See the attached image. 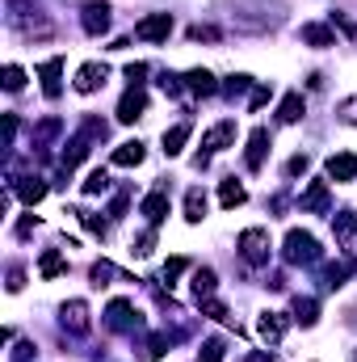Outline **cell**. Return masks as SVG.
Instances as JSON below:
<instances>
[{
  "label": "cell",
  "mask_w": 357,
  "mask_h": 362,
  "mask_svg": "<svg viewBox=\"0 0 357 362\" xmlns=\"http://www.w3.org/2000/svg\"><path fill=\"white\" fill-rule=\"evenodd\" d=\"M303 114H307L303 93H286V97H282V105H277V118H282V122H298Z\"/></svg>",
  "instance_id": "22"
},
{
  "label": "cell",
  "mask_w": 357,
  "mask_h": 362,
  "mask_svg": "<svg viewBox=\"0 0 357 362\" xmlns=\"http://www.w3.org/2000/svg\"><path fill=\"white\" fill-rule=\"evenodd\" d=\"M38 76H42V93L55 101V97L63 93V81H59V76H63V59H59V55H51L47 64H38Z\"/></svg>",
  "instance_id": "8"
},
{
  "label": "cell",
  "mask_w": 357,
  "mask_h": 362,
  "mask_svg": "<svg viewBox=\"0 0 357 362\" xmlns=\"http://www.w3.org/2000/svg\"><path fill=\"white\" fill-rule=\"evenodd\" d=\"M143 156H147V152H143V144H139V139H126V144H118V148H114V156H109V160H114L118 169H135V165H143Z\"/></svg>",
  "instance_id": "16"
},
{
  "label": "cell",
  "mask_w": 357,
  "mask_h": 362,
  "mask_svg": "<svg viewBox=\"0 0 357 362\" xmlns=\"http://www.w3.org/2000/svg\"><path fill=\"white\" fill-rule=\"evenodd\" d=\"M353 270V266H328V270H324V286H328V291H337V286H341V282H345V274Z\"/></svg>",
  "instance_id": "35"
},
{
  "label": "cell",
  "mask_w": 357,
  "mask_h": 362,
  "mask_svg": "<svg viewBox=\"0 0 357 362\" xmlns=\"http://www.w3.org/2000/svg\"><path fill=\"white\" fill-rule=\"evenodd\" d=\"M307 156H290V165H286V177H298V173H307Z\"/></svg>",
  "instance_id": "43"
},
{
  "label": "cell",
  "mask_w": 357,
  "mask_h": 362,
  "mask_svg": "<svg viewBox=\"0 0 357 362\" xmlns=\"http://www.w3.org/2000/svg\"><path fill=\"white\" fill-rule=\"evenodd\" d=\"M231 139H236V122H231V118H223L219 127H210V131L202 135V148H206V152H198V169L206 165V156H210V152H223V148H231Z\"/></svg>",
  "instance_id": "3"
},
{
  "label": "cell",
  "mask_w": 357,
  "mask_h": 362,
  "mask_svg": "<svg viewBox=\"0 0 357 362\" xmlns=\"http://www.w3.org/2000/svg\"><path fill=\"white\" fill-rule=\"evenodd\" d=\"M143 320H139V312L131 308V299H114L109 308H105V329H114V333H135Z\"/></svg>",
  "instance_id": "2"
},
{
  "label": "cell",
  "mask_w": 357,
  "mask_h": 362,
  "mask_svg": "<svg viewBox=\"0 0 357 362\" xmlns=\"http://www.w3.org/2000/svg\"><path fill=\"white\" fill-rule=\"evenodd\" d=\"M240 253H244V262H253V266L269 262V232L265 228H248V232H240Z\"/></svg>",
  "instance_id": "4"
},
{
  "label": "cell",
  "mask_w": 357,
  "mask_h": 362,
  "mask_svg": "<svg viewBox=\"0 0 357 362\" xmlns=\"http://www.w3.org/2000/svg\"><path fill=\"white\" fill-rule=\"evenodd\" d=\"M282 257L290 266H315L320 262V240L311 232H303V228H290L286 240H282Z\"/></svg>",
  "instance_id": "1"
},
{
  "label": "cell",
  "mask_w": 357,
  "mask_h": 362,
  "mask_svg": "<svg viewBox=\"0 0 357 362\" xmlns=\"http://www.w3.org/2000/svg\"><path fill=\"white\" fill-rule=\"evenodd\" d=\"M265 156H269V131H265V127H257V131L248 135V152H244L248 173H257V169L265 165Z\"/></svg>",
  "instance_id": "10"
},
{
  "label": "cell",
  "mask_w": 357,
  "mask_h": 362,
  "mask_svg": "<svg viewBox=\"0 0 357 362\" xmlns=\"http://www.w3.org/2000/svg\"><path fill=\"white\" fill-rule=\"evenodd\" d=\"M244 89H253V76H231V81L223 85V93H231V97H236V93H244Z\"/></svg>",
  "instance_id": "41"
},
{
  "label": "cell",
  "mask_w": 357,
  "mask_h": 362,
  "mask_svg": "<svg viewBox=\"0 0 357 362\" xmlns=\"http://www.w3.org/2000/svg\"><path fill=\"white\" fill-rule=\"evenodd\" d=\"M80 25H85V34L101 38V34L109 30V4H105V0H89V4L80 8Z\"/></svg>",
  "instance_id": "6"
},
{
  "label": "cell",
  "mask_w": 357,
  "mask_h": 362,
  "mask_svg": "<svg viewBox=\"0 0 357 362\" xmlns=\"http://www.w3.org/2000/svg\"><path fill=\"white\" fill-rule=\"evenodd\" d=\"M30 354H34V346H30V341H21V346L13 350V362H30Z\"/></svg>",
  "instance_id": "48"
},
{
  "label": "cell",
  "mask_w": 357,
  "mask_h": 362,
  "mask_svg": "<svg viewBox=\"0 0 357 362\" xmlns=\"http://www.w3.org/2000/svg\"><path fill=\"white\" fill-rule=\"evenodd\" d=\"M63 329L68 333H89V303L85 299H72V303H63Z\"/></svg>",
  "instance_id": "13"
},
{
  "label": "cell",
  "mask_w": 357,
  "mask_h": 362,
  "mask_svg": "<svg viewBox=\"0 0 357 362\" xmlns=\"http://www.w3.org/2000/svg\"><path fill=\"white\" fill-rule=\"evenodd\" d=\"M105 76H109L105 64H85V68L76 72V93H97L105 85Z\"/></svg>",
  "instance_id": "15"
},
{
  "label": "cell",
  "mask_w": 357,
  "mask_h": 362,
  "mask_svg": "<svg viewBox=\"0 0 357 362\" xmlns=\"http://www.w3.org/2000/svg\"><path fill=\"white\" fill-rule=\"evenodd\" d=\"M63 270H68V262H63L59 249H47V253L38 257V274H42V278H59Z\"/></svg>",
  "instance_id": "25"
},
{
  "label": "cell",
  "mask_w": 357,
  "mask_h": 362,
  "mask_svg": "<svg viewBox=\"0 0 357 362\" xmlns=\"http://www.w3.org/2000/svg\"><path fill=\"white\" fill-rule=\"evenodd\" d=\"M219 202H223L227 211H236V206H244V202H248V189H244L236 177H227L223 185H219Z\"/></svg>",
  "instance_id": "20"
},
{
  "label": "cell",
  "mask_w": 357,
  "mask_h": 362,
  "mask_svg": "<svg viewBox=\"0 0 357 362\" xmlns=\"http://www.w3.org/2000/svg\"><path fill=\"white\" fill-rule=\"evenodd\" d=\"M341 122H349V127H357V97H349V101H341Z\"/></svg>",
  "instance_id": "40"
},
{
  "label": "cell",
  "mask_w": 357,
  "mask_h": 362,
  "mask_svg": "<svg viewBox=\"0 0 357 362\" xmlns=\"http://www.w3.org/2000/svg\"><path fill=\"white\" fill-rule=\"evenodd\" d=\"M143 76H147V64H126V81H131V89H143Z\"/></svg>",
  "instance_id": "38"
},
{
  "label": "cell",
  "mask_w": 357,
  "mask_h": 362,
  "mask_svg": "<svg viewBox=\"0 0 357 362\" xmlns=\"http://www.w3.org/2000/svg\"><path fill=\"white\" fill-rule=\"evenodd\" d=\"M105 189H109V173H101V169H97V173H89V181H85V194H105Z\"/></svg>",
  "instance_id": "33"
},
{
  "label": "cell",
  "mask_w": 357,
  "mask_h": 362,
  "mask_svg": "<svg viewBox=\"0 0 357 362\" xmlns=\"http://www.w3.org/2000/svg\"><path fill=\"white\" fill-rule=\"evenodd\" d=\"M298 38H303L307 47H337V34H332V25H320V21H307V25L298 30Z\"/></svg>",
  "instance_id": "18"
},
{
  "label": "cell",
  "mask_w": 357,
  "mask_h": 362,
  "mask_svg": "<svg viewBox=\"0 0 357 362\" xmlns=\"http://www.w3.org/2000/svg\"><path fill=\"white\" fill-rule=\"evenodd\" d=\"M248 362H273V354H253Z\"/></svg>",
  "instance_id": "51"
},
{
  "label": "cell",
  "mask_w": 357,
  "mask_h": 362,
  "mask_svg": "<svg viewBox=\"0 0 357 362\" xmlns=\"http://www.w3.org/2000/svg\"><path fill=\"white\" fill-rule=\"evenodd\" d=\"M189 38H206V42H214V38H219V30H210V25H193V30H189Z\"/></svg>",
  "instance_id": "45"
},
{
  "label": "cell",
  "mask_w": 357,
  "mask_h": 362,
  "mask_svg": "<svg viewBox=\"0 0 357 362\" xmlns=\"http://www.w3.org/2000/svg\"><path fill=\"white\" fill-rule=\"evenodd\" d=\"M214 286H219L214 270H193V295H198V303H202V299H210V295H214Z\"/></svg>",
  "instance_id": "27"
},
{
  "label": "cell",
  "mask_w": 357,
  "mask_h": 362,
  "mask_svg": "<svg viewBox=\"0 0 357 362\" xmlns=\"http://www.w3.org/2000/svg\"><path fill=\"white\" fill-rule=\"evenodd\" d=\"M59 118H47V122H38V131H34V139H51V135H59Z\"/></svg>",
  "instance_id": "39"
},
{
  "label": "cell",
  "mask_w": 357,
  "mask_h": 362,
  "mask_svg": "<svg viewBox=\"0 0 357 362\" xmlns=\"http://www.w3.org/2000/svg\"><path fill=\"white\" fill-rule=\"evenodd\" d=\"M332 232H337V240H341L345 249H357V215L353 211H341V215L332 219Z\"/></svg>",
  "instance_id": "19"
},
{
  "label": "cell",
  "mask_w": 357,
  "mask_h": 362,
  "mask_svg": "<svg viewBox=\"0 0 357 362\" xmlns=\"http://www.w3.org/2000/svg\"><path fill=\"white\" fill-rule=\"evenodd\" d=\"M185 270H189V257H169V266H164V282H177Z\"/></svg>",
  "instance_id": "36"
},
{
  "label": "cell",
  "mask_w": 357,
  "mask_h": 362,
  "mask_svg": "<svg viewBox=\"0 0 357 362\" xmlns=\"http://www.w3.org/2000/svg\"><path fill=\"white\" fill-rule=\"evenodd\" d=\"M265 101H269V89H265V85H253V97H248V105H253V110H261Z\"/></svg>",
  "instance_id": "44"
},
{
  "label": "cell",
  "mask_w": 357,
  "mask_h": 362,
  "mask_svg": "<svg viewBox=\"0 0 357 362\" xmlns=\"http://www.w3.org/2000/svg\"><path fill=\"white\" fill-rule=\"evenodd\" d=\"M169 346H173V337H169V333H156V337L147 341V358H164Z\"/></svg>",
  "instance_id": "34"
},
{
  "label": "cell",
  "mask_w": 357,
  "mask_h": 362,
  "mask_svg": "<svg viewBox=\"0 0 357 362\" xmlns=\"http://www.w3.org/2000/svg\"><path fill=\"white\" fill-rule=\"evenodd\" d=\"M223 337H210V341H202V350H198V362H223Z\"/></svg>",
  "instance_id": "29"
},
{
  "label": "cell",
  "mask_w": 357,
  "mask_h": 362,
  "mask_svg": "<svg viewBox=\"0 0 357 362\" xmlns=\"http://www.w3.org/2000/svg\"><path fill=\"white\" fill-rule=\"evenodd\" d=\"M152 249H156V228H147V232L135 240V249H131V253H135V257H152Z\"/></svg>",
  "instance_id": "31"
},
{
  "label": "cell",
  "mask_w": 357,
  "mask_h": 362,
  "mask_svg": "<svg viewBox=\"0 0 357 362\" xmlns=\"http://www.w3.org/2000/svg\"><path fill=\"white\" fill-rule=\"evenodd\" d=\"M105 131H109V127H105L101 118H92V114L85 118V122H80V135H85L89 144H92V139H105Z\"/></svg>",
  "instance_id": "30"
},
{
  "label": "cell",
  "mask_w": 357,
  "mask_h": 362,
  "mask_svg": "<svg viewBox=\"0 0 357 362\" xmlns=\"http://www.w3.org/2000/svg\"><path fill=\"white\" fill-rule=\"evenodd\" d=\"M294 320L311 329V325L320 320V303H315V299H294Z\"/></svg>",
  "instance_id": "28"
},
{
  "label": "cell",
  "mask_w": 357,
  "mask_h": 362,
  "mask_svg": "<svg viewBox=\"0 0 357 362\" xmlns=\"http://www.w3.org/2000/svg\"><path fill=\"white\" fill-rule=\"evenodd\" d=\"M80 219H85V228H89L92 236H105V223H101L97 215H80Z\"/></svg>",
  "instance_id": "46"
},
{
  "label": "cell",
  "mask_w": 357,
  "mask_h": 362,
  "mask_svg": "<svg viewBox=\"0 0 357 362\" xmlns=\"http://www.w3.org/2000/svg\"><path fill=\"white\" fill-rule=\"evenodd\" d=\"M21 85H25V72H21L17 64H8V68H4V89H8V93H21Z\"/></svg>",
  "instance_id": "32"
},
{
  "label": "cell",
  "mask_w": 357,
  "mask_h": 362,
  "mask_svg": "<svg viewBox=\"0 0 357 362\" xmlns=\"http://www.w3.org/2000/svg\"><path fill=\"white\" fill-rule=\"evenodd\" d=\"M189 131H193V122H189V118H181L173 131H164V156H181V148H185Z\"/></svg>",
  "instance_id": "21"
},
{
  "label": "cell",
  "mask_w": 357,
  "mask_h": 362,
  "mask_svg": "<svg viewBox=\"0 0 357 362\" xmlns=\"http://www.w3.org/2000/svg\"><path fill=\"white\" fill-rule=\"evenodd\" d=\"M185 89L193 93V97H214L219 93V81L206 68H193V72H185Z\"/></svg>",
  "instance_id": "17"
},
{
  "label": "cell",
  "mask_w": 357,
  "mask_h": 362,
  "mask_svg": "<svg viewBox=\"0 0 357 362\" xmlns=\"http://www.w3.org/2000/svg\"><path fill=\"white\" fill-rule=\"evenodd\" d=\"M34 228H38V219H34V215H25V219H21V223H17V236H30V232H34Z\"/></svg>",
  "instance_id": "49"
},
{
  "label": "cell",
  "mask_w": 357,
  "mask_h": 362,
  "mask_svg": "<svg viewBox=\"0 0 357 362\" xmlns=\"http://www.w3.org/2000/svg\"><path fill=\"white\" fill-rule=\"evenodd\" d=\"M135 34H139L143 42H164V38L173 34V13H147V17L135 25Z\"/></svg>",
  "instance_id": "5"
},
{
  "label": "cell",
  "mask_w": 357,
  "mask_h": 362,
  "mask_svg": "<svg viewBox=\"0 0 357 362\" xmlns=\"http://www.w3.org/2000/svg\"><path fill=\"white\" fill-rule=\"evenodd\" d=\"M8 189H13L25 206H34V202H42V198H47V181H42V177H13V181H8Z\"/></svg>",
  "instance_id": "11"
},
{
  "label": "cell",
  "mask_w": 357,
  "mask_h": 362,
  "mask_svg": "<svg viewBox=\"0 0 357 362\" xmlns=\"http://www.w3.org/2000/svg\"><path fill=\"white\" fill-rule=\"evenodd\" d=\"M109 215H114V219H122V215H126V194H118V198L109 202Z\"/></svg>",
  "instance_id": "47"
},
{
  "label": "cell",
  "mask_w": 357,
  "mask_h": 362,
  "mask_svg": "<svg viewBox=\"0 0 357 362\" xmlns=\"http://www.w3.org/2000/svg\"><path fill=\"white\" fill-rule=\"evenodd\" d=\"M143 110H147V93L126 89L122 101H118V122H135V118H143Z\"/></svg>",
  "instance_id": "12"
},
{
  "label": "cell",
  "mask_w": 357,
  "mask_h": 362,
  "mask_svg": "<svg viewBox=\"0 0 357 362\" xmlns=\"http://www.w3.org/2000/svg\"><path fill=\"white\" fill-rule=\"evenodd\" d=\"M328 177L332 181H353L357 177V156L353 152H337V156H328Z\"/></svg>",
  "instance_id": "14"
},
{
  "label": "cell",
  "mask_w": 357,
  "mask_h": 362,
  "mask_svg": "<svg viewBox=\"0 0 357 362\" xmlns=\"http://www.w3.org/2000/svg\"><path fill=\"white\" fill-rule=\"evenodd\" d=\"M105 278H114V266H109V262H97V266H92V282L105 286Z\"/></svg>",
  "instance_id": "42"
},
{
  "label": "cell",
  "mask_w": 357,
  "mask_h": 362,
  "mask_svg": "<svg viewBox=\"0 0 357 362\" xmlns=\"http://www.w3.org/2000/svg\"><path fill=\"white\" fill-rule=\"evenodd\" d=\"M202 316H210V320H231L227 308H223L219 299H202Z\"/></svg>",
  "instance_id": "37"
},
{
  "label": "cell",
  "mask_w": 357,
  "mask_h": 362,
  "mask_svg": "<svg viewBox=\"0 0 357 362\" xmlns=\"http://www.w3.org/2000/svg\"><path fill=\"white\" fill-rule=\"evenodd\" d=\"M25 286V274L21 270H8V291H21Z\"/></svg>",
  "instance_id": "50"
},
{
  "label": "cell",
  "mask_w": 357,
  "mask_h": 362,
  "mask_svg": "<svg viewBox=\"0 0 357 362\" xmlns=\"http://www.w3.org/2000/svg\"><path fill=\"white\" fill-rule=\"evenodd\" d=\"M139 211L147 215V223H152V228H160V223L169 219V189H164V185H160V189H152V194L143 198V206H139Z\"/></svg>",
  "instance_id": "9"
},
{
  "label": "cell",
  "mask_w": 357,
  "mask_h": 362,
  "mask_svg": "<svg viewBox=\"0 0 357 362\" xmlns=\"http://www.w3.org/2000/svg\"><path fill=\"white\" fill-rule=\"evenodd\" d=\"M85 156H89V139H85V135H72V144L63 148V156H59V160H63V169L72 173V169H76Z\"/></svg>",
  "instance_id": "23"
},
{
  "label": "cell",
  "mask_w": 357,
  "mask_h": 362,
  "mask_svg": "<svg viewBox=\"0 0 357 362\" xmlns=\"http://www.w3.org/2000/svg\"><path fill=\"white\" fill-rule=\"evenodd\" d=\"M298 206H303L307 215H324V211L332 206V194H328V181H311V185L303 189V198H298Z\"/></svg>",
  "instance_id": "7"
},
{
  "label": "cell",
  "mask_w": 357,
  "mask_h": 362,
  "mask_svg": "<svg viewBox=\"0 0 357 362\" xmlns=\"http://www.w3.org/2000/svg\"><path fill=\"white\" fill-rule=\"evenodd\" d=\"M185 219H189V223H202V219H206V194H202L198 185L185 194Z\"/></svg>",
  "instance_id": "24"
},
{
  "label": "cell",
  "mask_w": 357,
  "mask_h": 362,
  "mask_svg": "<svg viewBox=\"0 0 357 362\" xmlns=\"http://www.w3.org/2000/svg\"><path fill=\"white\" fill-rule=\"evenodd\" d=\"M257 329H261L265 341H277V337L286 333V316H282V312H265V316L257 320Z\"/></svg>",
  "instance_id": "26"
}]
</instances>
